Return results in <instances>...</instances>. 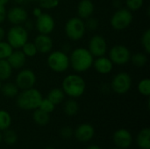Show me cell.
I'll return each instance as SVG.
<instances>
[{"mask_svg":"<svg viewBox=\"0 0 150 149\" xmlns=\"http://www.w3.org/2000/svg\"><path fill=\"white\" fill-rule=\"evenodd\" d=\"M93 61V55L85 47H76L72 50L69 55V67L76 73H83L89 70L92 67Z\"/></svg>","mask_w":150,"mask_h":149,"instance_id":"1","label":"cell"},{"mask_svg":"<svg viewBox=\"0 0 150 149\" xmlns=\"http://www.w3.org/2000/svg\"><path fill=\"white\" fill-rule=\"evenodd\" d=\"M62 89L68 97L77 98L84 94L86 90V83L78 73L69 74L62 80Z\"/></svg>","mask_w":150,"mask_h":149,"instance_id":"2","label":"cell"},{"mask_svg":"<svg viewBox=\"0 0 150 149\" xmlns=\"http://www.w3.org/2000/svg\"><path fill=\"white\" fill-rule=\"evenodd\" d=\"M43 97L37 89L30 88L23 90L16 97V104L18 108L25 111H32L39 108Z\"/></svg>","mask_w":150,"mask_h":149,"instance_id":"3","label":"cell"},{"mask_svg":"<svg viewBox=\"0 0 150 149\" xmlns=\"http://www.w3.org/2000/svg\"><path fill=\"white\" fill-rule=\"evenodd\" d=\"M49 68L55 73H63L69 68V56L62 50L51 51L47 60Z\"/></svg>","mask_w":150,"mask_h":149,"instance_id":"4","label":"cell"},{"mask_svg":"<svg viewBox=\"0 0 150 149\" xmlns=\"http://www.w3.org/2000/svg\"><path fill=\"white\" fill-rule=\"evenodd\" d=\"M86 31L87 30L85 27L84 21L79 17H73L69 18L66 22L64 26V32L66 36L73 41L82 40Z\"/></svg>","mask_w":150,"mask_h":149,"instance_id":"5","label":"cell"},{"mask_svg":"<svg viewBox=\"0 0 150 149\" xmlns=\"http://www.w3.org/2000/svg\"><path fill=\"white\" fill-rule=\"evenodd\" d=\"M6 41L13 49H20L28 41V31L21 25H12L5 33Z\"/></svg>","mask_w":150,"mask_h":149,"instance_id":"6","label":"cell"},{"mask_svg":"<svg viewBox=\"0 0 150 149\" xmlns=\"http://www.w3.org/2000/svg\"><path fill=\"white\" fill-rule=\"evenodd\" d=\"M134 19L133 13L127 8H119L111 17L110 24L116 31H123L130 26Z\"/></svg>","mask_w":150,"mask_h":149,"instance_id":"7","label":"cell"},{"mask_svg":"<svg viewBox=\"0 0 150 149\" xmlns=\"http://www.w3.org/2000/svg\"><path fill=\"white\" fill-rule=\"evenodd\" d=\"M132 77L127 72H120L116 74L111 83V89L118 95L127 94L132 87Z\"/></svg>","mask_w":150,"mask_h":149,"instance_id":"8","label":"cell"},{"mask_svg":"<svg viewBox=\"0 0 150 149\" xmlns=\"http://www.w3.org/2000/svg\"><path fill=\"white\" fill-rule=\"evenodd\" d=\"M131 52L124 45H115L109 50V59L115 65H126L130 61Z\"/></svg>","mask_w":150,"mask_h":149,"instance_id":"9","label":"cell"},{"mask_svg":"<svg viewBox=\"0 0 150 149\" xmlns=\"http://www.w3.org/2000/svg\"><path fill=\"white\" fill-rule=\"evenodd\" d=\"M37 78L35 73L29 68L21 69L16 76L15 83L21 90L33 88L36 83Z\"/></svg>","mask_w":150,"mask_h":149,"instance_id":"10","label":"cell"},{"mask_svg":"<svg viewBox=\"0 0 150 149\" xmlns=\"http://www.w3.org/2000/svg\"><path fill=\"white\" fill-rule=\"evenodd\" d=\"M55 27L54 18L47 12H42L34 21V28L42 34H50Z\"/></svg>","mask_w":150,"mask_h":149,"instance_id":"11","label":"cell"},{"mask_svg":"<svg viewBox=\"0 0 150 149\" xmlns=\"http://www.w3.org/2000/svg\"><path fill=\"white\" fill-rule=\"evenodd\" d=\"M88 50L93 57H100L105 55L107 52V42L105 39L99 34L92 36L89 40Z\"/></svg>","mask_w":150,"mask_h":149,"instance_id":"12","label":"cell"},{"mask_svg":"<svg viewBox=\"0 0 150 149\" xmlns=\"http://www.w3.org/2000/svg\"><path fill=\"white\" fill-rule=\"evenodd\" d=\"M6 19L12 25H21L28 19V12L24 6L18 4L7 11Z\"/></svg>","mask_w":150,"mask_h":149,"instance_id":"13","label":"cell"},{"mask_svg":"<svg viewBox=\"0 0 150 149\" xmlns=\"http://www.w3.org/2000/svg\"><path fill=\"white\" fill-rule=\"evenodd\" d=\"M113 143L117 148L122 149H127L131 147L133 143L132 133L125 128H120L115 131L112 136Z\"/></svg>","mask_w":150,"mask_h":149,"instance_id":"14","label":"cell"},{"mask_svg":"<svg viewBox=\"0 0 150 149\" xmlns=\"http://www.w3.org/2000/svg\"><path fill=\"white\" fill-rule=\"evenodd\" d=\"M74 135L76 139L81 142H87L92 140L95 135L94 127L88 123H83L79 125L74 131Z\"/></svg>","mask_w":150,"mask_h":149,"instance_id":"15","label":"cell"},{"mask_svg":"<svg viewBox=\"0 0 150 149\" xmlns=\"http://www.w3.org/2000/svg\"><path fill=\"white\" fill-rule=\"evenodd\" d=\"M38 53L41 54H49L53 49V40L49 36V34H38L33 41Z\"/></svg>","mask_w":150,"mask_h":149,"instance_id":"16","label":"cell"},{"mask_svg":"<svg viewBox=\"0 0 150 149\" xmlns=\"http://www.w3.org/2000/svg\"><path fill=\"white\" fill-rule=\"evenodd\" d=\"M113 63L109 59V57H106L105 55L96 57V59L93 61L92 67H94L95 70L101 75H107L112 72L113 68Z\"/></svg>","mask_w":150,"mask_h":149,"instance_id":"17","label":"cell"},{"mask_svg":"<svg viewBox=\"0 0 150 149\" xmlns=\"http://www.w3.org/2000/svg\"><path fill=\"white\" fill-rule=\"evenodd\" d=\"M26 58L21 49H13L6 60L13 69H21L26 62Z\"/></svg>","mask_w":150,"mask_h":149,"instance_id":"18","label":"cell"},{"mask_svg":"<svg viewBox=\"0 0 150 149\" xmlns=\"http://www.w3.org/2000/svg\"><path fill=\"white\" fill-rule=\"evenodd\" d=\"M94 11L95 5L91 0H80L76 7L77 16L82 19H86L91 17Z\"/></svg>","mask_w":150,"mask_h":149,"instance_id":"19","label":"cell"},{"mask_svg":"<svg viewBox=\"0 0 150 149\" xmlns=\"http://www.w3.org/2000/svg\"><path fill=\"white\" fill-rule=\"evenodd\" d=\"M12 1L16 3L17 4L22 5V6L34 3V4H37L39 7L47 9V10L56 8L62 2V0H12Z\"/></svg>","mask_w":150,"mask_h":149,"instance_id":"20","label":"cell"},{"mask_svg":"<svg viewBox=\"0 0 150 149\" xmlns=\"http://www.w3.org/2000/svg\"><path fill=\"white\" fill-rule=\"evenodd\" d=\"M137 145L141 149H150V128L145 127L137 135Z\"/></svg>","mask_w":150,"mask_h":149,"instance_id":"21","label":"cell"},{"mask_svg":"<svg viewBox=\"0 0 150 149\" xmlns=\"http://www.w3.org/2000/svg\"><path fill=\"white\" fill-rule=\"evenodd\" d=\"M33 119L38 126H45L50 121V115H49V113L37 108L34 110V112L33 113Z\"/></svg>","mask_w":150,"mask_h":149,"instance_id":"22","label":"cell"},{"mask_svg":"<svg viewBox=\"0 0 150 149\" xmlns=\"http://www.w3.org/2000/svg\"><path fill=\"white\" fill-rule=\"evenodd\" d=\"M65 93L62 88H54L49 90L47 98H48L54 105L62 104L65 99Z\"/></svg>","mask_w":150,"mask_h":149,"instance_id":"23","label":"cell"},{"mask_svg":"<svg viewBox=\"0 0 150 149\" xmlns=\"http://www.w3.org/2000/svg\"><path fill=\"white\" fill-rule=\"evenodd\" d=\"M0 92L8 98H13L16 97L17 95L19 92V89L16 85L15 83H5L1 86Z\"/></svg>","mask_w":150,"mask_h":149,"instance_id":"24","label":"cell"},{"mask_svg":"<svg viewBox=\"0 0 150 149\" xmlns=\"http://www.w3.org/2000/svg\"><path fill=\"white\" fill-rule=\"evenodd\" d=\"M79 111V105L74 98H69L64 102L63 112L67 116L72 117L77 114Z\"/></svg>","mask_w":150,"mask_h":149,"instance_id":"25","label":"cell"},{"mask_svg":"<svg viewBox=\"0 0 150 149\" xmlns=\"http://www.w3.org/2000/svg\"><path fill=\"white\" fill-rule=\"evenodd\" d=\"M13 68L7 60H0V81H7L12 75Z\"/></svg>","mask_w":150,"mask_h":149,"instance_id":"26","label":"cell"},{"mask_svg":"<svg viewBox=\"0 0 150 149\" xmlns=\"http://www.w3.org/2000/svg\"><path fill=\"white\" fill-rule=\"evenodd\" d=\"M130 61L134 64V66L137 68H142L148 63V55L146 53H136L131 54Z\"/></svg>","mask_w":150,"mask_h":149,"instance_id":"27","label":"cell"},{"mask_svg":"<svg viewBox=\"0 0 150 149\" xmlns=\"http://www.w3.org/2000/svg\"><path fill=\"white\" fill-rule=\"evenodd\" d=\"M11 125V114L5 110H0V131L10 128Z\"/></svg>","mask_w":150,"mask_h":149,"instance_id":"28","label":"cell"},{"mask_svg":"<svg viewBox=\"0 0 150 149\" xmlns=\"http://www.w3.org/2000/svg\"><path fill=\"white\" fill-rule=\"evenodd\" d=\"M20 49L22 50L24 54L26 57H29V58L34 57L38 54V50H37L34 43L31 42V41H26Z\"/></svg>","mask_w":150,"mask_h":149,"instance_id":"29","label":"cell"},{"mask_svg":"<svg viewBox=\"0 0 150 149\" xmlns=\"http://www.w3.org/2000/svg\"><path fill=\"white\" fill-rule=\"evenodd\" d=\"M3 140L4 141L9 145V146H12L14 145L17 141H18V134L16 133L15 131L11 130V129H6L4 130V133L3 134Z\"/></svg>","mask_w":150,"mask_h":149,"instance_id":"30","label":"cell"},{"mask_svg":"<svg viewBox=\"0 0 150 149\" xmlns=\"http://www.w3.org/2000/svg\"><path fill=\"white\" fill-rule=\"evenodd\" d=\"M138 91L142 96L149 97L150 80L149 78H143L139 82V83H138Z\"/></svg>","mask_w":150,"mask_h":149,"instance_id":"31","label":"cell"},{"mask_svg":"<svg viewBox=\"0 0 150 149\" xmlns=\"http://www.w3.org/2000/svg\"><path fill=\"white\" fill-rule=\"evenodd\" d=\"M12 50L13 48L7 41H0V60H6L12 52Z\"/></svg>","mask_w":150,"mask_h":149,"instance_id":"32","label":"cell"},{"mask_svg":"<svg viewBox=\"0 0 150 149\" xmlns=\"http://www.w3.org/2000/svg\"><path fill=\"white\" fill-rule=\"evenodd\" d=\"M144 0H126V8L131 11H136L142 9Z\"/></svg>","mask_w":150,"mask_h":149,"instance_id":"33","label":"cell"},{"mask_svg":"<svg viewBox=\"0 0 150 149\" xmlns=\"http://www.w3.org/2000/svg\"><path fill=\"white\" fill-rule=\"evenodd\" d=\"M142 46L146 54L150 53V29H147L142 35L141 38Z\"/></svg>","mask_w":150,"mask_h":149,"instance_id":"34","label":"cell"},{"mask_svg":"<svg viewBox=\"0 0 150 149\" xmlns=\"http://www.w3.org/2000/svg\"><path fill=\"white\" fill-rule=\"evenodd\" d=\"M39 109H40V110H42V111H44V112L50 114L51 112H53L54 111L55 105L48 98L46 97V98H42V100H41V102H40V104L39 105Z\"/></svg>","mask_w":150,"mask_h":149,"instance_id":"35","label":"cell"},{"mask_svg":"<svg viewBox=\"0 0 150 149\" xmlns=\"http://www.w3.org/2000/svg\"><path fill=\"white\" fill-rule=\"evenodd\" d=\"M84 24H85L86 30H89V31H94L98 27V20L95 18H92V16L86 18V21L84 22Z\"/></svg>","mask_w":150,"mask_h":149,"instance_id":"36","label":"cell"},{"mask_svg":"<svg viewBox=\"0 0 150 149\" xmlns=\"http://www.w3.org/2000/svg\"><path fill=\"white\" fill-rule=\"evenodd\" d=\"M74 134V131L69 126H64L60 130V135L64 140H69Z\"/></svg>","mask_w":150,"mask_h":149,"instance_id":"37","label":"cell"},{"mask_svg":"<svg viewBox=\"0 0 150 149\" xmlns=\"http://www.w3.org/2000/svg\"><path fill=\"white\" fill-rule=\"evenodd\" d=\"M6 13L7 11L5 9V5L0 4V25L3 24L6 19Z\"/></svg>","mask_w":150,"mask_h":149,"instance_id":"38","label":"cell"},{"mask_svg":"<svg viewBox=\"0 0 150 149\" xmlns=\"http://www.w3.org/2000/svg\"><path fill=\"white\" fill-rule=\"evenodd\" d=\"M42 12H43V11H42V10H41L40 7H35V8L33 10V15L35 18L39 17Z\"/></svg>","mask_w":150,"mask_h":149,"instance_id":"39","label":"cell"},{"mask_svg":"<svg viewBox=\"0 0 150 149\" xmlns=\"http://www.w3.org/2000/svg\"><path fill=\"white\" fill-rule=\"evenodd\" d=\"M4 38H5V31H4V29L0 25V41L4 40Z\"/></svg>","mask_w":150,"mask_h":149,"instance_id":"40","label":"cell"},{"mask_svg":"<svg viewBox=\"0 0 150 149\" xmlns=\"http://www.w3.org/2000/svg\"><path fill=\"white\" fill-rule=\"evenodd\" d=\"M86 149H102L99 146H98V145H91V146H89L88 148Z\"/></svg>","mask_w":150,"mask_h":149,"instance_id":"41","label":"cell"},{"mask_svg":"<svg viewBox=\"0 0 150 149\" xmlns=\"http://www.w3.org/2000/svg\"><path fill=\"white\" fill-rule=\"evenodd\" d=\"M10 0H0V4H3V5H6L8 3H9Z\"/></svg>","mask_w":150,"mask_h":149,"instance_id":"42","label":"cell"},{"mask_svg":"<svg viewBox=\"0 0 150 149\" xmlns=\"http://www.w3.org/2000/svg\"><path fill=\"white\" fill-rule=\"evenodd\" d=\"M2 141H3V135H2V133H0V143L2 142Z\"/></svg>","mask_w":150,"mask_h":149,"instance_id":"43","label":"cell"},{"mask_svg":"<svg viewBox=\"0 0 150 149\" xmlns=\"http://www.w3.org/2000/svg\"><path fill=\"white\" fill-rule=\"evenodd\" d=\"M45 149H54V148H51V147H47V148H46Z\"/></svg>","mask_w":150,"mask_h":149,"instance_id":"44","label":"cell"},{"mask_svg":"<svg viewBox=\"0 0 150 149\" xmlns=\"http://www.w3.org/2000/svg\"><path fill=\"white\" fill-rule=\"evenodd\" d=\"M112 149H122V148H117V147H116V148H112Z\"/></svg>","mask_w":150,"mask_h":149,"instance_id":"45","label":"cell"},{"mask_svg":"<svg viewBox=\"0 0 150 149\" xmlns=\"http://www.w3.org/2000/svg\"><path fill=\"white\" fill-rule=\"evenodd\" d=\"M1 86H2V82L0 81V90H1Z\"/></svg>","mask_w":150,"mask_h":149,"instance_id":"46","label":"cell"}]
</instances>
